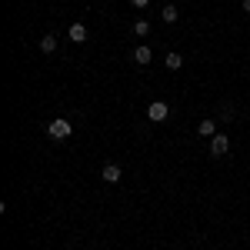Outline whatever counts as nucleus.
Returning <instances> with one entry per match:
<instances>
[{"label":"nucleus","instance_id":"1","mask_svg":"<svg viewBox=\"0 0 250 250\" xmlns=\"http://www.w3.org/2000/svg\"><path fill=\"white\" fill-rule=\"evenodd\" d=\"M70 134H74V124H70V120H63V117L47 124V137H54V140H67Z\"/></svg>","mask_w":250,"mask_h":250},{"label":"nucleus","instance_id":"2","mask_svg":"<svg viewBox=\"0 0 250 250\" xmlns=\"http://www.w3.org/2000/svg\"><path fill=\"white\" fill-rule=\"evenodd\" d=\"M167 114H170V107H167L164 100H150V104H147V120L160 124V120H167Z\"/></svg>","mask_w":250,"mask_h":250},{"label":"nucleus","instance_id":"3","mask_svg":"<svg viewBox=\"0 0 250 250\" xmlns=\"http://www.w3.org/2000/svg\"><path fill=\"white\" fill-rule=\"evenodd\" d=\"M227 150H230V140H227V137H224V134L210 137V157H224V154H227Z\"/></svg>","mask_w":250,"mask_h":250},{"label":"nucleus","instance_id":"4","mask_svg":"<svg viewBox=\"0 0 250 250\" xmlns=\"http://www.w3.org/2000/svg\"><path fill=\"white\" fill-rule=\"evenodd\" d=\"M67 34H70L74 43H83V40H87V27H83V23H70V30H67Z\"/></svg>","mask_w":250,"mask_h":250},{"label":"nucleus","instance_id":"5","mask_svg":"<svg viewBox=\"0 0 250 250\" xmlns=\"http://www.w3.org/2000/svg\"><path fill=\"white\" fill-rule=\"evenodd\" d=\"M100 177H104V180H107V184H120V167H117V164H107V167H104V173H100Z\"/></svg>","mask_w":250,"mask_h":250},{"label":"nucleus","instance_id":"6","mask_svg":"<svg viewBox=\"0 0 250 250\" xmlns=\"http://www.w3.org/2000/svg\"><path fill=\"white\" fill-rule=\"evenodd\" d=\"M197 134L200 137H217V124H213V120H200V124H197Z\"/></svg>","mask_w":250,"mask_h":250},{"label":"nucleus","instance_id":"7","mask_svg":"<svg viewBox=\"0 0 250 250\" xmlns=\"http://www.w3.org/2000/svg\"><path fill=\"white\" fill-rule=\"evenodd\" d=\"M134 60H137V63H150V60H154V50H150V47H137Z\"/></svg>","mask_w":250,"mask_h":250},{"label":"nucleus","instance_id":"8","mask_svg":"<svg viewBox=\"0 0 250 250\" xmlns=\"http://www.w3.org/2000/svg\"><path fill=\"white\" fill-rule=\"evenodd\" d=\"M40 50H43V54H54V50H57V37H54V34H47V37L40 40Z\"/></svg>","mask_w":250,"mask_h":250},{"label":"nucleus","instance_id":"9","mask_svg":"<svg viewBox=\"0 0 250 250\" xmlns=\"http://www.w3.org/2000/svg\"><path fill=\"white\" fill-rule=\"evenodd\" d=\"M160 17L167 20V23H177V17H180V14H177V7H173V3H167V7L160 10Z\"/></svg>","mask_w":250,"mask_h":250},{"label":"nucleus","instance_id":"10","mask_svg":"<svg viewBox=\"0 0 250 250\" xmlns=\"http://www.w3.org/2000/svg\"><path fill=\"white\" fill-rule=\"evenodd\" d=\"M180 63H184V57H180L177 50H170V54H167V67H170V70H177Z\"/></svg>","mask_w":250,"mask_h":250},{"label":"nucleus","instance_id":"11","mask_svg":"<svg viewBox=\"0 0 250 250\" xmlns=\"http://www.w3.org/2000/svg\"><path fill=\"white\" fill-rule=\"evenodd\" d=\"M134 30H137V37H147V34H150V23H147V20H137Z\"/></svg>","mask_w":250,"mask_h":250},{"label":"nucleus","instance_id":"12","mask_svg":"<svg viewBox=\"0 0 250 250\" xmlns=\"http://www.w3.org/2000/svg\"><path fill=\"white\" fill-rule=\"evenodd\" d=\"M220 120H233V107H230V104L220 107Z\"/></svg>","mask_w":250,"mask_h":250},{"label":"nucleus","instance_id":"13","mask_svg":"<svg viewBox=\"0 0 250 250\" xmlns=\"http://www.w3.org/2000/svg\"><path fill=\"white\" fill-rule=\"evenodd\" d=\"M130 3H134V7H147L150 0H130Z\"/></svg>","mask_w":250,"mask_h":250},{"label":"nucleus","instance_id":"14","mask_svg":"<svg viewBox=\"0 0 250 250\" xmlns=\"http://www.w3.org/2000/svg\"><path fill=\"white\" fill-rule=\"evenodd\" d=\"M244 10H247V14H250V0H244Z\"/></svg>","mask_w":250,"mask_h":250}]
</instances>
